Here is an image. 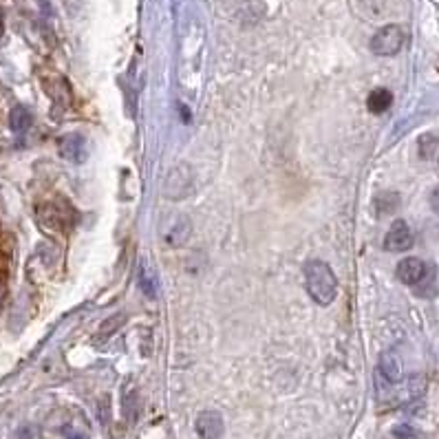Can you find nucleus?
<instances>
[{"mask_svg":"<svg viewBox=\"0 0 439 439\" xmlns=\"http://www.w3.org/2000/svg\"><path fill=\"white\" fill-rule=\"evenodd\" d=\"M67 439H89L85 433H78V431H69L67 433Z\"/></svg>","mask_w":439,"mask_h":439,"instance_id":"19","label":"nucleus"},{"mask_svg":"<svg viewBox=\"0 0 439 439\" xmlns=\"http://www.w3.org/2000/svg\"><path fill=\"white\" fill-rule=\"evenodd\" d=\"M426 271H428V265L424 263L422 258L409 256V258H402L400 263H397L395 274H397V278H400L404 285L415 287V285L422 283V278L426 276Z\"/></svg>","mask_w":439,"mask_h":439,"instance_id":"8","label":"nucleus"},{"mask_svg":"<svg viewBox=\"0 0 439 439\" xmlns=\"http://www.w3.org/2000/svg\"><path fill=\"white\" fill-rule=\"evenodd\" d=\"M190 221H188V218L183 216V214H175V218H172V223H170V227L166 229V234H164V238L166 241H168L170 245H181V243H185L188 241V236H190Z\"/></svg>","mask_w":439,"mask_h":439,"instance_id":"10","label":"nucleus"},{"mask_svg":"<svg viewBox=\"0 0 439 439\" xmlns=\"http://www.w3.org/2000/svg\"><path fill=\"white\" fill-rule=\"evenodd\" d=\"M413 247V232L406 221L397 218L393 221L389 234L384 236V249L386 252H406V249Z\"/></svg>","mask_w":439,"mask_h":439,"instance_id":"6","label":"nucleus"},{"mask_svg":"<svg viewBox=\"0 0 439 439\" xmlns=\"http://www.w3.org/2000/svg\"><path fill=\"white\" fill-rule=\"evenodd\" d=\"M192 190H194V177H192L190 166L181 164L168 172V179L164 183V194L168 199H172V201H181V199L190 196Z\"/></svg>","mask_w":439,"mask_h":439,"instance_id":"4","label":"nucleus"},{"mask_svg":"<svg viewBox=\"0 0 439 439\" xmlns=\"http://www.w3.org/2000/svg\"><path fill=\"white\" fill-rule=\"evenodd\" d=\"M431 205H433L435 212H439V188H435L433 194H431Z\"/></svg>","mask_w":439,"mask_h":439,"instance_id":"18","label":"nucleus"},{"mask_svg":"<svg viewBox=\"0 0 439 439\" xmlns=\"http://www.w3.org/2000/svg\"><path fill=\"white\" fill-rule=\"evenodd\" d=\"M373 210L380 218L395 214L397 210H400V194L397 192H380L373 201Z\"/></svg>","mask_w":439,"mask_h":439,"instance_id":"12","label":"nucleus"},{"mask_svg":"<svg viewBox=\"0 0 439 439\" xmlns=\"http://www.w3.org/2000/svg\"><path fill=\"white\" fill-rule=\"evenodd\" d=\"M194 431H196L199 439H221L223 431H225L221 413H216V411L199 413L196 422H194Z\"/></svg>","mask_w":439,"mask_h":439,"instance_id":"7","label":"nucleus"},{"mask_svg":"<svg viewBox=\"0 0 439 439\" xmlns=\"http://www.w3.org/2000/svg\"><path fill=\"white\" fill-rule=\"evenodd\" d=\"M139 287L148 298H157V294H159V276H157V271H155L153 265H142Z\"/></svg>","mask_w":439,"mask_h":439,"instance_id":"13","label":"nucleus"},{"mask_svg":"<svg viewBox=\"0 0 439 439\" xmlns=\"http://www.w3.org/2000/svg\"><path fill=\"white\" fill-rule=\"evenodd\" d=\"M437 164H439V157H437Z\"/></svg>","mask_w":439,"mask_h":439,"instance_id":"21","label":"nucleus"},{"mask_svg":"<svg viewBox=\"0 0 439 439\" xmlns=\"http://www.w3.org/2000/svg\"><path fill=\"white\" fill-rule=\"evenodd\" d=\"M5 34V14H3V9H0V38H3Z\"/></svg>","mask_w":439,"mask_h":439,"instance_id":"20","label":"nucleus"},{"mask_svg":"<svg viewBox=\"0 0 439 439\" xmlns=\"http://www.w3.org/2000/svg\"><path fill=\"white\" fill-rule=\"evenodd\" d=\"M58 153L71 164H85L89 155L87 137L82 133H67L58 139Z\"/></svg>","mask_w":439,"mask_h":439,"instance_id":"5","label":"nucleus"},{"mask_svg":"<svg viewBox=\"0 0 439 439\" xmlns=\"http://www.w3.org/2000/svg\"><path fill=\"white\" fill-rule=\"evenodd\" d=\"M417 146H420L422 159H431V157H435V150L439 148V137H435V135H422Z\"/></svg>","mask_w":439,"mask_h":439,"instance_id":"15","label":"nucleus"},{"mask_svg":"<svg viewBox=\"0 0 439 439\" xmlns=\"http://www.w3.org/2000/svg\"><path fill=\"white\" fill-rule=\"evenodd\" d=\"M38 218L47 229L67 232V229L76 223V212H73V207L65 199H56V201H49L38 207Z\"/></svg>","mask_w":439,"mask_h":439,"instance_id":"2","label":"nucleus"},{"mask_svg":"<svg viewBox=\"0 0 439 439\" xmlns=\"http://www.w3.org/2000/svg\"><path fill=\"white\" fill-rule=\"evenodd\" d=\"M378 371L380 375L386 380V382H391V384H397L402 378H404V364H402V358H400V353L389 349V351H384L380 355V362H378Z\"/></svg>","mask_w":439,"mask_h":439,"instance_id":"9","label":"nucleus"},{"mask_svg":"<svg viewBox=\"0 0 439 439\" xmlns=\"http://www.w3.org/2000/svg\"><path fill=\"white\" fill-rule=\"evenodd\" d=\"M404 29L400 25H386L378 29L371 38V51L380 58H391L395 54H400L404 47Z\"/></svg>","mask_w":439,"mask_h":439,"instance_id":"3","label":"nucleus"},{"mask_svg":"<svg viewBox=\"0 0 439 439\" xmlns=\"http://www.w3.org/2000/svg\"><path fill=\"white\" fill-rule=\"evenodd\" d=\"M31 124H34V115H31L25 106H16L9 115V126L16 133H27L31 128Z\"/></svg>","mask_w":439,"mask_h":439,"instance_id":"14","label":"nucleus"},{"mask_svg":"<svg viewBox=\"0 0 439 439\" xmlns=\"http://www.w3.org/2000/svg\"><path fill=\"white\" fill-rule=\"evenodd\" d=\"M305 285L316 305L327 307L338 296V278L325 260H309L305 265Z\"/></svg>","mask_w":439,"mask_h":439,"instance_id":"1","label":"nucleus"},{"mask_svg":"<svg viewBox=\"0 0 439 439\" xmlns=\"http://www.w3.org/2000/svg\"><path fill=\"white\" fill-rule=\"evenodd\" d=\"M393 104V93L389 89H373L369 93L367 98V109L373 113V115H382L391 109Z\"/></svg>","mask_w":439,"mask_h":439,"instance_id":"11","label":"nucleus"},{"mask_svg":"<svg viewBox=\"0 0 439 439\" xmlns=\"http://www.w3.org/2000/svg\"><path fill=\"white\" fill-rule=\"evenodd\" d=\"M122 320H126V316H124V313H117V316L109 318L106 322H104L102 331H100V338H106L109 333H115V331H117V329L122 327Z\"/></svg>","mask_w":439,"mask_h":439,"instance_id":"16","label":"nucleus"},{"mask_svg":"<svg viewBox=\"0 0 439 439\" xmlns=\"http://www.w3.org/2000/svg\"><path fill=\"white\" fill-rule=\"evenodd\" d=\"M413 435H415V433L411 431L409 426H397V428H395V437H397V439H413Z\"/></svg>","mask_w":439,"mask_h":439,"instance_id":"17","label":"nucleus"}]
</instances>
